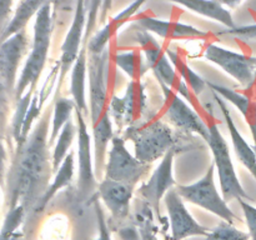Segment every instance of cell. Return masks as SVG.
I'll return each instance as SVG.
<instances>
[{"label":"cell","instance_id":"19","mask_svg":"<svg viewBox=\"0 0 256 240\" xmlns=\"http://www.w3.org/2000/svg\"><path fill=\"white\" fill-rule=\"evenodd\" d=\"M212 96L214 100L216 102L219 110L222 112V116H224L225 124H226L228 130H229L230 138H232V148H234V152L236 154V158L239 159V162L244 165L248 169V172L252 174V176L254 178L256 182V150L255 148H252L249 145V142L244 139V136L242 135V132L238 129L236 124H235L234 119L232 116V112H230L229 106H228V102L222 99V96L216 94V92H212Z\"/></svg>","mask_w":256,"mask_h":240},{"label":"cell","instance_id":"17","mask_svg":"<svg viewBox=\"0 0 256 240\" xmlns=\"http://www.w3.org/2000/svg\"><path fill=\"white\" fill-rule=\"evenodd\" d=\"M98 195L112 214L115 222H122L130 214V202L134 196L135 188L110 179L98 182Z\"/></svg>","mask_w":256,"mask_h":240},{"label":"cell","instance_id":"25","mask_svg":"<svg viewBox=\"0 0 256 240\" xmlns=\"http://www.w3.org/2000/svg\"><path fill=\"white\" fill-rule=\"evenodd\" d=\"M114 62L124 74L129 76L132 82H142L144 75L149 70L142 50L132 49L128 52H116L114 55Z\"/></svg>","mask_w":256,"mask_h":240},{"label":"cell","instance_id":"26","mask_svg":"<svg viewBox=\"0 0 256 240\" xmlns=\"http://www.w3.org/2000/svg\"><path fill=\"white\" fill-rule=\"evenodd\" d=\"M49 2H52V0H22L20 5L18 6L16 12H15L14 18L10 20L9 25L5 29V32H2V38H0V42H4L10 35L25 29L29 20L34 15H36L38 12Z\"/></svg>","mask_w":256,"mask_h":240},{"label":"cell","instance_id":"23","mask_svg":"<svg viewBox=\"0 0 256 240\" xmlns=\"http://www.w3.org/2000/svg\"><path fill=\"white\" fill-rule=\"evenodd\" d=\"M166 2L182 5L195 14H199L202 16L225 25L228 29H234L236 26L232 16V12L218 4L215 0H166Z\"/></svg>","mask_w":256,"mask_h":240},{"label":"cell","instance_id":"31","mask_svg":"<svg viewBox=\"0 0 256 240\" xmlns=\"http://www.w3.org/2000/svg\"><path fill=\"white\" fill-rule=\"evenodd\" d=\"M35 92H36V90L28 89V92L18 100L16 112H15L14 119H12V135H14V139L15 142H16V144L19 142L20 136H22V125H24L25 116H26L28 109H29L32 95H34Z\"/></svg>","mask_w":256,"mask_h":240},{"label":"cell","instance_id":"41","mask_svg":"<svg viewBox=\"0 0 256 240\" xmlns=\"http://www.w3.org/2000/svg\"><path fill=\"white\" fill-rule=\"evenodd\" d=\"M218 4H220L222 6H224L225 9H235V8L239 6L242 2V0H215Z\"/></svg>","mask_w":256,"mask_h":240},{"label":"cell","instance_id":"10","mask_svg":"<svg viewBox=\"0 0 256 240\" xmlns=\"http://www.w3.org/2000/svg\"><path fill=\"white\" fill-rule=\"evenodd\" d=\"M204 58L224 70L242 88H252L256 84V56L234 52L218 44H209L205 49Z\"/></svg>","mask_w":256,"mask_h":240},{"label":"cell","instance_id":"18","mask_svg":"<svg viewBox=\"0 0 256 240\" xmlns=\"http://www.w3.org/2000/svg\"><path fill=\"white\" fill-rule=\"evenodd\" d=\"M136 24L146 32L166 40H205L209 38V32L189 24L158 19L148 15L139 18Z\"/></svg>","mask_w":256,"mask_h":240},{"label":"cell","instance_id":"7","mask_svg":"<svg viewBox=\"0 0 256 240\" xmlns=\"http://www.w3.org/2000/svg\"><path fill=\"white\" fill-rule=\"evenodd\" d=\"M152 164L142 162L128 150L126 140L122 135H114L108 152L104 178L136 188L149 172Z\"/></svg>","mask_w":256,"mask_h":240},{"label":"cell","instance_id":"35","mask_svg":"<svg viewBox=\"0 0 256 240\" xmlns=\"http://www.w3.org/2000/svg\"><path fill=\"white\" fill-rule=\"evenodd\" d=\"M220 34L232 35V36L240 38V39L254 40L256 39V24L242 25V26H235L234 29H226Z\"/></svg>","mask_w":256,"mask_h":240},{"label":"cell","instance_id":"32","mask_svg":"<svg viewBox=\"0 0 256 240\" xmlns=\"http://www.w3.org/2000/svg\"><path fill=\"white\" fill-rule=\"evenodd\" d=\"M102 2L104 0H85V6H86V28H85L84 45L82 46H86L90 38L95 32L96 25L99 24V15L102 6Z\"/></svg>","mask_w":256,"mask_h":240},{"label":"cell","instance_id":"15","mask_svg":"<svg viewBox=\"0 0 256 240\" xmlns=\"http://www.w3.org/2000/svg\"><path fill=\"white\" fill-rule=\"evenodd\" d=\"M164 202L169 216L172 240H185L192 236L204 238L208 234L210 229L202 226L194 219L185 206V200L180 196L175 188L166 192Z\"/></svg>","mask_w":256,"mask_h":240},{"label":"cell","instance_id":"8","mask_svg":"<svg viewBox=\"0 0 256 240\" xmlns=\"http://www.w3.org/2000/svg\"><path fill=\"white\" fill-rule=\"evenodd\" d=\"M88 78H89V120L95 125L109 112V90H108V65L109 49L98 54L88 52Z\"/></svg>","mask_w":256,"mask_h":240},{"label":"cell","instance_id":"4","mask_svg":"<svg viewBox=\"0 0 256 240\" xmlns=\"http://www.w3.org/2000/svg\"><path fill=\"white\" fill-rule=\"evenodd\" d=\"M52 32V2H46L35 15L34 36H32V52L25 62L24 69L18 79L15 86V99L18 100L28 92V89L36 90L38 82L48 60Z\"/></svg>","mask_w":256,"mask_h":240},{"label":"cell","instance_id":"2","mask_svg":"<svg viewBox=\"0 0 256 240\" xmlns=\"http://www.w3.org/2000/svg\"><path fill=\"white\" fill-rule=\"evenodd\" d=\"M122 138L132 142L134 155L145 164L162 160L170 150L182 152L176 132L158 118L125 128Z\"/></svg>","mask_w":256,"mask_h":240},{"label":"cell","instance_id":"16","mask_svg":"<svg viewBox=\"0 0 256 240\" xmlns=\"http://www.w3.org/2000/svg\"><path fill=\"white\" fill-rule=\"evenodd\" d=\"M29 39L22 29L0 42V79L9 92L16 86V74L22 59L26 54Z\"/></svg>","mask_w":256,"mask_h":240},{"label":"cell","instance_id":"27","mask_svg":"<svg viewBox=\"0 0 256 240\" xmlns=\"http://www.w3.org/2000/svg\"><path fill=\"white\" fill-rule=\"evenodd\" d=\"M75 102L69 98H55L54 108H52V128H50L49 144L52 146L55 142L56 138L59 136L62 128L68 124L70 119H72V114H75Z\"/></svg>","mask_w":256,"mask_h":240},{"label":"cell","instance_id":"29","mask_svg":"<svg viewBox=\"0 0 256 240\" xmlns=\"http://www.w3.org/2000/svg\"><path fill=\"white\" fill-rule=\"evenodd\" d=\"M76 135H78L76 122H74V120L70 119L69 122H68V124L62 128L59 136H58L56 140H55V146L52 154V172H54V174L58 172L60 165L62 164L65 158H66L68 154L70 152L69 149L70 146H72V142H74Z\"/></svg>","mask_w":256,"mask_h":240},{"label":"cell","instance_id":"28","mask_svg":"<svg viewBox=\"0 0 256 240\" xmlns=\"http://www.w3.org/2000/svg\"><path fill=\"white\" fill-rule=\"evenodd\" d=\"M166 54L168 56H169V59L172 60L175 70H176V72L179 74V76L182 78V82L188 85V88L192 90V94L199 96V95L204 92L205 88L208 86L206 80H204L199 74H196V72L188 65V62L182 59V56L179 52H174V50L172 49H168Z\"/></svg>","mask_w":256,"mask_h":240},{"label":"cell","instance_id":"3","mask_svg":"<svg viewBox=\"0 0 256 240\" xmlns=\"http://www.w3.org/2000/svg\"><path fill=\"white\" fill-rule=\"evenodd\" d=\"M132 39L139 45L140 50H142V55L146 60L148 66L152 70V74L155 75L158 82L168 85L170 89L178 92L180 96H182L186 102H189V104L195 110H196V108H199L200 112H205V108L202 106V104L198 102L196 95L192 94V90L188 88V85L179 76L172 60L168 56L166 50H164L160 42L152 36V32H146L138 24L132 25Z\"/></svg>","mask_w":256,"mask_h":240},{"label":"cell","instance_id":"34","mask_svg":"<svg viewBox=\"0 0 256 240\" xmlns=\"http://www.w3.org/2000/svg\"><path fill=\"white\" fill-rule=\"evenodd\" d=\"M238 202H239L240 206H242L245 222H246L248 229H249L248 232L250 235V240H256V206L244 199H240Z\"/></svg>","mask_w":256,"mask_h":240},{"label":"cell","instance_id":"36","mask_svg":"<svg viewBox=\"0 0 256 240\" xmlns=\"http://www.w3.org/2000/svg\"><path fill=\"white\" fill-rule=\"evenodd\" d=\"M14 0H0V38H2V32L9 25V14L12 12V5Z\"/></svg>","mask_w":256,"mask_h":240},{"label":"cell","instance_id":"30","mask_svg":"<svg viewBox=\"0 0 256 240\" xmlns=\"http://www.w3.org/2000/svg\"><path fill=\"white\" fill-rule=\"evenodd\" d=\"M204 240H250L249 232L238 229L234 224L222 220L215 228L210 229Z\"/></svg>","mask_w":256,"mask_h":240},{"label":"cell","instance_id":"38","mask_svg":"<svg viewBox=\"0 0 256 240\" xmlns=\"http://www.w3.org/2000/svg\"><path fill=\"white\" fill-rule=\"evenodd\" d=\"M112 0H104L102 2V10H100V15H99V24L104 25L108 22V15H109L110 10H112Z\"/></svg>","mask_w":256,"mask_h":240},{"label":"cell","instance_id":"9","mask_svg":"<svg viewBox=\"0 0 256 240\" xmlns=\"http://www.w3.org/2000/svg\"><path fill=\"white\" fill-rule=\"evenodd\" d=\"M162 88L164 104L162 112L168 122L174 125L178 130L188 134H196L202 136L205 142L209 139V128L204 118L194 109L186 100L180 96L178 92L170 89L168 85L159 82Z\"/></svg>","mask_w":256,"mask_h":240},{"label":"cell","instance_id":"11","mask_svg":"<svg viewBox=\"0 0 256 240\" xmlns=\"http://www.w3.org/2000/svg\"><path fill=\"white\" fill-rule=\"evenodd\" d=\"M146 109V92L142 82L130 80L122 96L112 95L109 102V112L119 129L142 122Z\"/></svg>","mask_w":256,"mask_h":240},{"label":"cell","instance_id":"24","mask_svg":"<svg viewBox=\"0 0 256 240\" xmlns=\"http://www.w3.org/2000/svg\"><path fill=\"white\" fill-rule=\"evenodd\" d=\"M74 152L70 150V152L68 154V156L65 158V160L62 162V164L60 165V168L58 169V172H55V176L52 179V182L49 185L48 190L45 192L44 196H42V202L38 205L36 212H42L44 208L49 204L50 200L58 194L62 189L69 186L72 182L74 179V172H75V158H74Z\"/></svg>","mask_w":256,"mask_h":240},{"label":"cell","instance_id":"6","mask_svg":"<svg viewBox=\"0 0 256 240\" xmlns=\"http://www.w3.org/2000/svg\"><path fill=\"white\" fill-rule=\"evenodd\" d=\"M215 172H216L215 165L214 162H212L202 179L189 185L176 184L175 189L185 202L198 205L204 210H208L209 212L219 216L222 220L234 224L236 220H239V218L230 209L222 195L216 189Z\"/></svg>","mask_w":256,"mask_h":240},{"label":"cell","instance_id":"22","mask_svg":"<svg viewBox=\"0 0 256 240\" xmlns=\"http://www.w3.org/2000/svg\"><path fill=\"white\" fill-rule=\"evenodd\" d=\"M206 84L212 92H216L225 102H230L232 106L239 110L240 114L242 115L244 120L246 122L250 132H252L254 148L256 150V99H252V98L240 94V92H235L230 88L215 84L212 82H206Z\"/></svg>","mask_w":256,"mask_h":240},{"label":"cell","instance_id":"12","mask_svg":"<svg viewBox=\"0 0 256 240\" xmlns=\"http://www.w3.org/2000/svg\"><path fill=\"white\" fill-rule=\"evenodd\" d=\"M85 28H86V6H85V0H76V6H75L74 16H72V25L69 28L64 42L62 45V55L58 62V89L56 98L59 95L62 85L66 78L69 70H72V65L76 62L79 52L84 45V35Z\"/></svg>","mask_w":256,"mask_h":240},{"label":"cell","instance_id":"14","mask_svg":"<svg viewBox=\"0 0 256 240\" xmlns=\"http://www.w3.org/2000/svg\"><path fill=\"white\" fill-rule=\"evenodd\" d=\"M75 122L78 128V156H79V175L78 190L82 196L89 195L98 189V179L94 172V150L92 149V138L89 132L88 120L84 115L75 109Z\"/></svg>","mask_w":256,"mask_h":240},{"label":"cell","instance_id":"20","mask_svg":"<svg viewBox=\"0 0 256 240\" xmlns=\"http://www.w3.org/2000/svg\"><path fill=\"white\" fill-rule=\"evenodd\" d=\"M145 2H146V0H134L129 6L125 8L119 14L115 15L110 22L104 24L102 29L95 30L86 45L88 52L89 54H98V52H102L105 49H108L110 40L118 34L119 29H122L126 22H129L130 19H132V16L142 9Z\"/></svg>","mask_w":256,"mask_h":240},{"label":"cell","instance_id":"5","mask_svg":"<svg viewBox=\"0 0 256 240\" xmlns=\"http://www.w3.org/2000/svg\"><path fill=\"white\" fill-rule=\"evenodd\" d=\"M204 120L209 128V139H208L206 144L209 145L210 150H212V159H214L212 162H214L215 170L219 175L220 190H222V198L226 202L234 199L250 200V196L240 182L234 162H232V155H230L228 142L220 132L216 118H215L212 109L205 110Z\"/></svg>","mask_w":256,"mask_h":240},{"label":"cell","instance_id":"21","mask_svg":"<svg viewBox=\"0 0 256 240\" xmlns=\"http://www.w3.org/2000/svg\"><path fill=\"white\" fill-rule=\"evenodd\" d=\"M70 74V94L76 109L89 120V104L86 100L88 78V48L82 46L76 62H74Z\"/></svg>","mask_w":256,"mask_h":240},{"label":"cell","instance_id":"1","mask_svg":"<svg viewBox=\"0 0 256 240\" xmlns=\"http://www.w3.org/2000/svg\"><path fill=\"white\" fill-rule=\"evenodd\" d=\"M52 115V110H45L26 140L18 145L16 159L8 179L9 209L22 204L25 210H29V208L36 210L49 188V179L52 174L49 152V122Z\"/></svg>","mask_w":256,"mask_h":240},{"label":"cell","instance_id":"13","mask_svg":"<svg viewBox=\"0 0 256 240\" xmlns=\"http://www.w3.org/2000/svg\"><path fill=\"white\" fill-rule=\"evenodd\" d=\"M178 152H179L176 150H170L160 160L159 165L155 168L149 179L142 182L138 189V194L158 216L160 215V202L164 199L170 189L176 186L172 169H174L175 155Z\"/></svg>","mask_w":256,"mask_h":240},{"label":"cell","instance_id":"40","mask_svg":"<svg viewBox=\"0 0 256 240\" xmlns=\"http://www.w3.org/2000/svg\"><path fill=\"white\" fill-rule=\"evenodd\" d=\"M0 240H22V234L19 232H6L0 230Z\"/></svg>","mask_w":256,"mask_h":240},{"label":"cell","instance_id":"39","mask_svg":"<svg viewBox=\"0 0 256 240\" xmlns=\"http://www.w3.org/2000/svg\"><path fill=\"white\" fill-rule=\"evenodd\" d=\"M5 162H6V152H5V148L0 139V182L2 180V175H4Z\"/></svg>","mask_w":256,"mask_h":240},{"label":"cell","instance_id":"37","mask_svg":"<svg viewBox=\"0 0 256 240\" xmlns=\"http://www.w3.org/2000/svg\"><path fill=\"white\" fill-rule=\"evenodd\" d=\"M140 240H158L152 224L148 222V219L142 220L140 225Z\"/></svg>","mask_w":256,"mask_h":240},{"label":"cell","instance_id":"33","mask_svg":"<svg viewBox=\"0 0 256 240\" xmlns=\"http://www.w3.org/2000/svg\"><path fill=\"white\" fill-rule=\"evenodd\" d=\"M94 212L98 222V236L90 240H112V232H110V228L108 225V220L105 218L104 210L98 200L94 202Z\"/></svg>","mask_w":256,"mask_h":240}]
</instances>
